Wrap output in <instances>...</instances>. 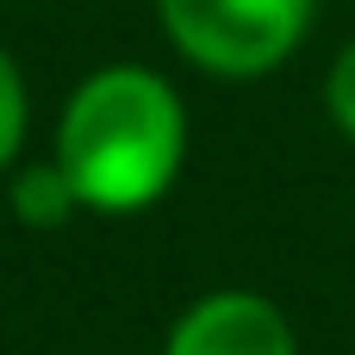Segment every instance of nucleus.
<instances>
[{"label": "nucleus", "mask_w": 355, "mask_h": 355, "mask_svg": "<svg viewBox=\"0 0 355 355\" xmlns=\"http://www.w3.org/2000/svg\"><path fill=\"white\" fill-rule=\"evenodd\" d=\"M6 200H12V218L31 225V231H62L75 212H87L56 156H44V162H12V168H6Z\"/></svg>", "instance_id": "nucleus-4"}, {"label": "nucleus", "mask_w": 355, "mask_h": 355, "mask_svg": "<svg viewBox=\"0 0 355 355\" xmlns=\"http://www.w3.org/2000/svg\"><path fill=\"white\" fill-rule=\"evenodd\" d=\"M50 156L87 212H150L187 162V106L168 75L144 62H106L69 94Z\"/></svg>", "instance_id": "nucleus-1"}, {"label": "nucleus", "mask_w": 355, "mask_h": 355, "mask_svg": "<svg viewBox=\"0 0 355 355\" xmlns=\"http://www.w3.org/2000/svg\"><path fill=\"white\" fill-rule=\"evenodd\" d=\"M162 355H300V337L268 293L218 287L175 318Z\"/></svg>", "instance_id": "nucleus-3"}, {"label": "nucleus", "mask_w": 355, "mask_h": 355, "mask_svg": "<svg viewBox=\"0 0 355 355\" xmlns=\"http://www.w3.org/2000/svg\"><path fill=\"white\" fill-rule=\"evenodd\" d=\"M25 131H31V94H25V75H19L12 50L0 44V175L19 162Z\"/></svg>", "instance_id": "nucleus-5"}, {"label": "nucleus", "mask_w": 355, "mask_h": 355, "mask_svg": "<svg viewBox=\"0 0 355 355\" xmlns=\"http://www.w3.org/2000/svg\"><path fill=\"white\" fill-rule=\"evenodd\" d=\"M324 112H331V125L355 144V44L337 50V62L324 75Z\"/></svg>", "instance_id": "nucleus-6"}, {"label": "nucleus", "mask_w": 355, "mask_h": 355, "mask_svg": "<svg viewBox=\"0 0 355 355\" xmlns=\"http://www.w3.org/2000/svg\"><path fill=\"white\" fill-rule=\"evenodd\" d=\"M168 44L218 81L275 75L312 31L318 0H156Z\"/></svg>", "instance_id": "nucleus-2"}]
</instances>
